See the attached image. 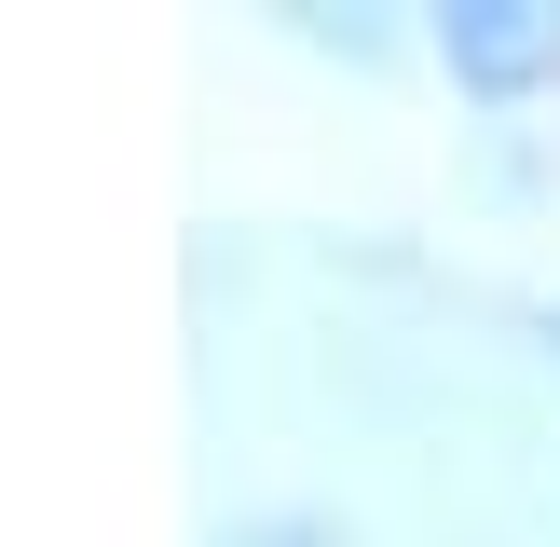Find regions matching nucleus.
Listing matches in <instances>:
<instances>
[{
  "instance_id": "nucleus-1",
  "label": "nucleus",
  "mask_w": 560,
  "mask_h": 547,
  "mask_svg": "<svg viewBox=\"0 0 560 547\" xmlns=\"http://www.w3.org/2000/svg\"><path fill=\"white\" fill-rule=\"evenodd\" d=\"M438 55H452V82H479V96H520V82L560 69V14L547 0H452V14H438Z\"/></svg>"
}]
</instances>
